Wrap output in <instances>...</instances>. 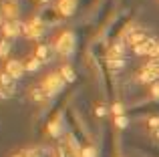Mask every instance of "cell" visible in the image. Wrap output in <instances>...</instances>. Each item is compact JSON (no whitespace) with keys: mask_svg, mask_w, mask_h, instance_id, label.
Listing matches in <instances>:
<instances>
[{"mask_svg":"<svg viewBox=\"0 0 159 157\" xmlns=\"http://www.w3.org/2000/svg\"><path fill=\"white\" fill-rule=\"evenodd\" d=\"M75 43H77V38H75V34L70 30L62 32L61 36L57 38V43H54V47H57V51L61 52L62 56H69L70 52L75 51Z\"/></svg>","mask_w":159,"mask_h":157,"instance_id":"6da1fadb","label":"cell"},{"mask_svg":"<svg viewBox=\"0 0 159 157\" xmlns=\"http://www.w3.org/2000/svg\"><path fill=\"white\" fill-rule=\"evenodd\" d=\"M40 87L47 91L48 97H52V95H57L58 91L65 87V78H62L61 73H51V75H48V77L43 81V85H40Z\"/></svg>","mask_w":159,"mask_h":157,"instance_id":"7a4b0ae2","label":"cell"},{"mask_svg":"<svg viewBox=\"0 0 159 157\" xmlns=\"http://www.w3.org/2000/svg\"><path fill=\"white\" fill-rule=\"evenodd\" d=\"M14 91H16V78L10 77L6 71L0 73V95H2V99L12 97Z\"/></svg>","mask_w":159,"mask_h":157,"instance_id":"3957f363","label":"cell"},{"mask_svg":"<svg viewBox=\"0 0 159 157\" xmlns=\"http://www.w3.org/2000/svg\"><path fill=\"white\" fill-rule=\"evenodd\" d=\"M22 32L28 38H40L43 32H44V24L40 22L39 18H32V20H28L26 24H22Z\"/></svg>","mask_w":159,"mask_h":157,"instance_id":"277c9868","label":"cell"},{"mask_svg":"<svg viewBox=\"0 0 159 157\" xmlns=\"http://www.w3.org/2000/svg\"><path fill=\"white\" fill-rule=\"evenodd\" d=\"M0 14L6 16L8 20H16L18 18V2H16V0H4Z\"/></svg>","mask_w":159,"mask_h":157,"instance_id":"5b68a950","label":"cell"},{"mask_svg":"<svg viewBox=\"0 0 159 157\" xmlns=\"http://www.w3.org/2000/svg\"><path fill=\"white\" fill-rule=\"evenodd\" d=\"M4 71L8 73L10 77H14V78H20L22 77V73L26 71V67H24L20 61H16V59H10V61H6V67H4Z\"/></svg>","mask_w":159,"mask_h":157,"instance_id":"8992f818","label":"cell"},{"mask_svg":"<svg viewBox=\"0 0 159 157\" xmlns=\"http://www.w3.org/2000/svg\"><path fill=\"white\" fill-rule=\"evenodd\" d=\"M159 40H153V38H145L143 43H139L135 47V52L137 55H147V56H153V51H155Z\"/></svg>","mask_w":159,"mask_h":157,"instance_id":"52a82bcc","label":"cell"},{"mask_svg":"<svg viewBox=\"0 0 159 157\" xmlns=\"http://www.w3.org/2000/svg\"><path fill=\"white\" fill-rule=\"evenodd\" d=\"M22 30V24H18L16 20H6L2 24V34L4 38H12V36H18V32Z\"/></svg>","mask_w":159,"mask_h":157,"instance_id":"ba28073f","label":"cell"},{"mask_svg":"<svg viewBox=\"0 0 159 157\" xmlns=\"http://www.w3.org/2000/svg\"><path fill=\"white\" fill-rule=\"evenodd\" d=\"M77 8V0H58V12L65 16H70Z\"/></svg>","mask_w":159,"mask_h":157,"instance_id":"9c48e42d","label":"cell"},{"mask_svg":"<svg viewBox=\"0 0 159 157\" xmlns=\"http://www.w3.org/2000/svg\"><path fill=\"white\" fill-rule=\"evenodd\" d=\"M34 56L40 61V63H47V61L51 59V48H48L47 44H39V47H36V52H34Z\"/></svg>","mask_w":159,"mask_h":157,"instance_id":"30bf717a","label":"cell"},{"mask_svg":"<svg viewBox=\"0 0 159 157\" xmlns=\"http://www.w3.org/2000/svg\"><path fill=\"white\" fill-rule=\"evenodd\" d=\"M123 51H125V44L123 43H115L111 48H109V61L111 59H121V56H123Z\"/></svg>","mask_w":159,"mask_h":157,"instance_id":"8fae6325","label":"cell"},{"mask_svg":"<svg viewBox=\"0 0 159 157\" xmlns=\"http://www.w3.org/2000/svg\"><path fill=\"white\" fill-rule=\"evenodd\" d=\"M145 38H147V34H145L143 30H131L129 32V43H131L133 47H137L139 43H143Z\"/></svg>","mask_w":159,"mask_h":157,"instance_id":"7c38bea8","label":"cell"},{"mask_svg":"<svg viewBox=\"0 0 159 157\" xmlns=\"http://www.w3.org/2000/svg\"><path fill=\"white\" fill-rule=\"evenodd\" d=\"M48 133H51L52 137H58V135H61V115H57V117L48 123Z\"/></svg>","mask_w":159,"mask_h":157,"instance_id":"4fadbf2b","label":"cell"},{"mask_svg":"<svg viewBox=\"0 0 159 157\" xmlns=\"http://www.w3.org/2000/svg\"><path fill=\"white\" fill-rule=\"evenodd\" d=\"M139 78H141L143 83H151V81H155V78H159V75H157L155 71H151V69H147V67H145L143 71H141Z\"/></svg>","mask_w":159,"mask_h":157,"instance_id":"5bb4252c","label":"cell"},{"mask_svg":"<svg viewBox=\"0 0 159 157\" xmlns=\"http://www.w3.org/2000/svg\"><path fill=\"white\" fill-rule=\"evenodd\" d=\"M61 75H62V78H65L66 83H73L75 78H77V77H75V71L69 67V65H65V67L61 69Z\"/></svg>","mask_w":159,"mask_h":157,"instance_id":"9a60e30c","label":"cell"},{"mask_svg":"<svg viewBox=\"0 0 159 157\" xmlns=\"http://www.w3.org/2000/svg\"><path fill=\"white\" fill-rule=\"evenodd\" d=\"M32 99L34 101H44V99H48V95L43 87H36V89H32Z\"/></svg>","mask_w":159,"mask_h":157,"instance_id":"2e32d148","label":"cell"},{"mask_svg":"<svg viewBox=\"0 0 159 157\" xmlns=\"http://www.w3.org/2000/svg\"><path fill=\"white\" fill-rule=\"evenodd\" d=\"M8 52H10V40L8 38H0V56L6 59Z\"/></svg>","mask_w":159,"mask_h":157,"instance_id":"e0dca14e","label":"cell"},{"mask_svg":"<svg viewBox=\"0 0 159 157\" xmlns=\"http://www.w3.org/2000/svg\"><path fill=\"white\" fill-rule=\"evenodd\" d=\"M40 65H43V63H40V61L36 59V56H32V59L28 61V63L24 65V67H26V71H36V69H39Z\"/></svg>","mask_w":159,"mask_h":157,"instance_id":"ac0fdd59","label":"cell"},{"mask_svg":"<svg viewBox=\"0 0 159 157\" xmlns=\"http://www.w3.org/2000/svg\"><path fill=\"white\" fill-rule=\"evenodd\" d=\"M127 117H125V115H119V117H115V125L119 127V129H125V127H127Z\"/></svg>","mask_w":159,"mask_h":157,"instance_id":"d6986e66","label":"cell"},{"mask_svg":"<svg viewBox=\"0 0 159 157\" xmlns=\"http://www.w3.org/2000/svg\"><path fill=\"white\" fill-rule=\"evenodd\" d=\"M81 157H97V149L95 147H85L81 151Z\"/></svg>","mask_w":159,"mask_h":157,"instance_id":"ffe728a7","label":"cell"},{"mask_svg":"<svg viewBox=\"0 0 159 157\" xmlns=\"http://www.w3.org/2000/svg\"><path fill=\"white\" fill-rule=\"evenodd\" d=\"M109 67H111L113 71L121 69V67H123V59H111V61H109Z\"/></svg>","mask_w":159,"mask_h":157,"instance_id":"44dd1931","label":"cell"},{"mask_svg":"<svg viewBox=\"0 0 159 157\" xmlns=\"http://www.w3.org/2000/svg\"><path fill=\"white\" fill-rule=\"evenodd\" d=\"M111 113L115 115V117H119V115H123V105H119V103H115V105L111 107Z\"/></svg>","mask_w":159,"mask_h":157,"instance_id":"7402d4cb","label":"cell"},{"mask_svg":"<svg viewBox=\"0 0 159 157\" xmlns=\"http://www.w3.org/2000/svg\"><path fill=\"white\" fill-rule=\"evenodd\" d=\"M24 157H40V149H24Z\"/></svg>","mask_w":159,"mask_h":157,"instance_id":"603a6c76","label":"cell"},{"mask_svg":"<svg viewBox=\"0 0 159 157\" xmlns=\"http://www.w3.org/2000/svg\"><path fill=\"white\" fill-rule=\"evenodd\" d=\"M151 97L153 99H159V83H155V85L151 87Z\"/></svg>","mask_w":159,"mask_h":157,"instance_id":"cb8c5ba5","label":"cell"},{"mask_svg":"<svg viewBox=\"0 0 159 157\" xmlns=\"http://www.w3.org/2000/svg\"><path fill=\"white\" fill-rule=\"evenodd\" d=\"M149 127H159V117H153V119H149Z\"/></svg>","mask_w":159,"mask_h":157,"instance_id":"d4e9b609","label":"cell"},{"mask_svg":"<svg viewBox=\"0 0 159 157\" xmlns=\"http://www.w3.org/2000/svg\"><path fill=\"white\" fill-rule=\"evenodd\" d=\"M12 157H24V151H18V153H14Z\"/></svg>","mask_w":159,"mask_h":157,"instance_id":"484cf974","label":"cell"},{"mask_svg":"<svg viewBox=\"0 0 159 157\" xmlns=\"http://www.w3.org/2000/svg\"><path fill=\"white\" fill-rule=\"evenodd\" d=\"M39 2H47V0H39Z\"/></svg>","mask_w":159,"mask_h":157,"instance_id":"4316f807","label":"cell"},{"mask_svg":"<svg viewBox=\"0 0 159 157\" xmlns=\"http://www.w3.org/2000/svg\"><path fill=\"white\" fill-rule=\"evenodd\" d=\"M0 99H2V95H0Z\"/></svg>","mask_w":159,"mask_h":157,"instance_id":"83f0119b","label":"cell"}]
</instances>
